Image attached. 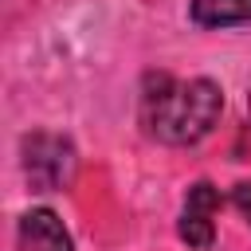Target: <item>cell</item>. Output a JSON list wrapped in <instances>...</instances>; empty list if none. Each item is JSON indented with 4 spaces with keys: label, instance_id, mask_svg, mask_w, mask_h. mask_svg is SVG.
<instances>
[{
    "label": "cell",
    "instance_id": "3957f363",
    "mask_svg": "<svg viewBox=\"0 0 251 251\" xmlns=\"http://www.w3.org/2000/svg\"><path fill=\"white\" fill-rule=\"evenodd\" d=\"M216 212H220V192L208 180L192 184L184 200V216H180V239L196 251H208L216 243V224H212Z\"/></svg>",
    "mask_w": 251,
    "mask_h": 251
},
{
    "label": "cell",
    "instance_id": "5b68a950",
    "mask_svg": "<svg viewBox=\"0 0 251 251\" xmlns=\"http://www.w3.org/2000/svg\"><path fill=\"white\" fill-rule=\"evenodd\" d=\"M192 20L204 27H227L251 20V0H192Z\"/></svg>",
    "mask_w": 251,
    "mask_h": 251
},
{
    "label": "cell",
    "instance_id": "6da1fadb",
    "mask_svg": "<svg viewBox=\"0 0 251 251\" xmlns=\"http://www.w3.org/2000/svg\"><path fill=\"white\" fill-rule=\"evenodd\" d=\"M224 110V94L212 78H188V82H173V78H157V90L145 94V126L157 141L165 145H192L204 133H212V126L220 122Z\"/></svg>",
    "mask_w": 251,
    "mask_h": 251
},
{
    "label": "cell",
    "instance_id": "277c9868",
    "mask_svg": "<svg viewBox=\"0 0 251 251\" xmlns=\"http://www.w3.org/2000/svg\"><path fill=\"white\" fill-rule=\"evenodd\" d=\"M16 251H75L71 231L51 208H31L20 216L16 227Z\"/></svg>",
    "mask_w": 251,
    "mask_h": 251
},
{
    "label": "cell",
    "instance_id": "52a82bcc",
    "mask_svg": "<svg viewBox=\"0 0 251 251\" xmlns=\"http://www.w3.org/2000/svg\"><path fill=\"white\" fill-rule=\"evenodd\" d=\"M247 110H251V90H247Z\"/></svg>",
    "mask_w": 251,
    "mask_h": 251
},
{
    "label": "cell",
    "instance_id": "7a4b0ae2",
    "mask_svg": "<svg viewBox=\"0 0 251 251\" xmlns=\"http://www.w3.org/2000/svg\"><path fill=\"white\" fill-rule=\"evenodd\" d=\"M24 176L35 192H59L75 180V169H78V157H75V145L59 133H31L24 137Z\"/></svg>",
    "mask_w": 251,
    "mask_h": 251
},
{
    "label": "cell",
    "instance_id": "8992f818",
    "mask_svg": "<svg viewBox=\"0 0 251 251\" xmlns=\"http://www.w3.org/2000/svg\"><path fill=\"white\" fill-rule=\"evenodd\" d=\"M231 200H235V208H239V216L251 224V180H243V184H235V192H231Z\"/></svg>",
    "mask_w": 251,
    "mask_h": 251
}]
</instances>
